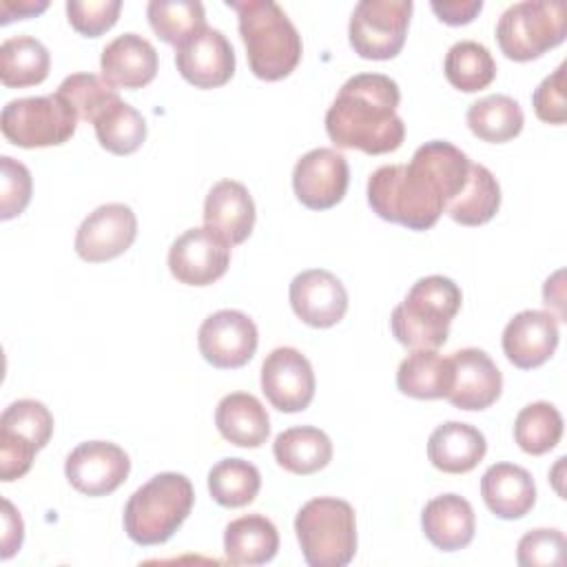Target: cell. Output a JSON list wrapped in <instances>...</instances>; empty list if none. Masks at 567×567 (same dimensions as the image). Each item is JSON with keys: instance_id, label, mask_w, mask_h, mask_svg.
<instances>
[{"instance_id": "obj_45", "label": "cell", "mask_w": 567, "mask_h": 567, "mask_svg": "<svg viewBox=\"0 0 567 567\" xmlns=\"http://www.w3.org/2000/svg\"><path fill=\"white\" fill-rule=\"evenodd\" d=\"M24 538V523L11 501L2 498V538H0V558L7 560L20 551Z\"/></svg>"}, {"instance_id": "obj_34", "label": "cell", "mask_w": 567, "mask_h": 567, "mask_svg": "<svg viewBox=\"0 0 567 567\" xmlns=\"http://www.w3.org/2000/svg\"><path fill=\"white\" fill-rule=\"evenodd\" d=\"M259 487V470L244 458H221L208 472V492L221 507H244L252 503Z\"/></svg>"}, {"instance_id": "obj_29", "label": "cell", "mask_w": 567, "mask_h": 567, "mask_svg": "<svg viewBox=\"0 0 567 567\" xmlns=\"http://www.w3.org/2000/svg\"><path fill=\"white\" fill-rule=\"evenodd\" d=\"M51 69L49 49L33 35L7 38L0 44V80L4 86L22 89L47 80Z\"/></svg>"}, {"instance_id": "obj_39", "label": "cell", "mask_w": 567, "mask_h": 567, "mask_svg": "<svg viewBox=\"0 0 567 567\" xmlns=\"http://www.w3.org/2000/svg\"><path fill=\"white\" fill-rule=\"evenodd\" d=\"M565 534L560 529L538 527L527 532L516 547L520 567H560L565 563Z\"/></svg>"}, {"instance_id": "obj_2", "label": "cell", "mask_w": 567, "mask_h": 567, "mask_svg": "<svg viewBox=\"0 0 567 567\" xmlns=\"http://www.w3.org/2000/svg\"><path fill=\"white\" fill-rule=\"evenodd\" d=\"M399 84L383 73H359L343 82L326 113V133L339 148L368 155L392 153L403 144L405 124L396 115Z\"/></svg>"}, {"instance_id": "obj_35", "label": "cell", "mask_w": 567, "mask_h": 567, "mask_svg": "<svg viewBox=\"0 0 567 567\" xmlns=\"http://www.w3.org/2000/svg\"><path fill=\"white\" fill-rule=\"evenodd\" d=\"M146 18L157 38L173 47H179L206 27L204 4L197 0H151Z\"/></svg>"}, {"instance_id": "obj_14", "label": "cell", "mask_w": 567, "mask_h": 567, "mask_svg": "<svg viewBox=\"0 0 567 567\" xmlns=\"http://www.w3.org/2000/svg\"><path fill=\"white\" fill-rule=\"evenodd\" d=\"M315 370L297 348H275L261 363V392L279 412L306 410L315 396Z\"/></svg>"}, {"instance_id": "obj_38", "label": "cell", "mask_w": 567, "mask_h": 567, "mask_svg": "<svg viewBox=\"0 0 567 567\" xmlns=\"http://www.w3.org/2000/svg\"><path fill=\"white\" fill-rule=\"evenodd\" d=\"M55 93H60L73 106L80 120L91 124L104 106L120 97L115 86H111L102 75L95 73H73L62 80Z\"/></svg>"}, {"instance_id": "obj_33", "label": "cell", "mask_w": 567, "mask_h": 567, "mask_svg": "<svg viewBox=\"0 0 567 567\" xmlns=\"http://www.w3.org/2000/svg\"><path fill=\"white\" fill-rule=\"evenodd\" d=\"M443 71L454 89L476 93L489 86L496 78V62L485 44L476 40H461L447 49Z\"/></svg>"}, {"instance_id": "obj_12", "label": "cell", "mask_w": 567, "mask_h": 567, "mask_svg": "<svg viewBox=\"0 0 567 567\" xmlns=\"http://www.w3.org/2000/svg\"><path fill=\"white\" fill-rule=\"evenodd\" d=\"M137 237V217L131 206L111 202L89 213L75 233V252L89 261L100 264L124 255Z\"/></svg>"}, {"instance_id": "obj_5", "label": "cell", "mask_w": 567, "mask_h": 567, "mask_svg": "<svg viewBox=\"0 0 567 567\" xmlns=\"http://www.w3.org/2000/svg\"><path fill=\"white\" fill-rule=\"evenodd\" d=\"M193 503L195 492L184 474H155L128 496L124 505V532L137 545H162L188 518Z\"/></svg>"}, {"instance_id": "obj_4", "label": "cell", "mask_w": 567, "mask_h": 567, "mask_svg": "<svg viewBox=\"0 0 567 567\" xmlns=\"http://www.w3.org/2000/svg\"><path fill=\"white\" fill-rule=\"evenodd\" d=\"M461 301V288L450 277L427 275L416 279L390 315L394 339L410 350H439L447 341Z\"/></svg>"}, {"instance_id": "obj_7", "label": "cell", "mask_w": 567, "mask_h": 567, "mask_svg": "<svg viewBox=\"0 0 567 567\" xmlns=\"http://www.w3.org/2000/svg\"><path fill=\"white\" fill-rule=\"evenodd\" d=\"M567 35V7L549 0H523L496 22V42L505 58L529 62L558 47Z\"/></svg>"}, {"instance_id": "obj_1", "label": "cell", "mask_w": 567, "mask_h": 567, "mask_svg": "<svg viewBox=\"0 0 567 567\" xmlns=\"http://www.w3.org/2000/svg\"><path fill=\"white\" fill-rule=\"evenodd\" d=\"M470 157L445 140L421 144L410 164H385L368 177V204L385 221L427 230L463 190Z\"/></svg>"}, {"instance_id": "obj_17", "label": "cell", "mask_w": 567, "mask_h": 567, "mask_svg": "<svg viewBox=\"0 0 567 567\" xmlns=\"http://www.w3.org/2000/svg\"><path fill=\"white\" fill-rule=\"evenodd\" d=\"M295 315L310 328H332L348 310V290L337 275L323 268L299 272L288 290Z\"/></svg>"}, {"instance_id": "obj_13", "label": "cell", "mask_w": 567, "mask_h": 567, "mask_svg": "<svg viewBox=\"0 0 567 567\" xmlns=\"http://www.w3.org/2000/svg\"><path fill=\"white\" fill-rule=\"evenodd\" d=\"M131 472L128 454L111 441L80 443L64 461V476L73 489L86 496L115 492Z\"/></svg>"}, {"instance_id": "obj_32", "label": "cell", "mask_w": 567, "mask_h": 567, "mask_svg": "<svg viewBox=\"0 0 567 567\" xmlns=\"http://www.w3.org/2000/svg\"><path fill=\"white\" fill-rule=\"evenodd\" d=\"M100 146L113 155H131L146 140V120L122 97H115L93 120Z\"/></svg>"}, {"instance_id": "obj_16", "label": "cell", "mask_w": 567, "mask_h": 567, "mask_svg": "<svg viewBox=\"0 0 567 567\" xmlns=\"http://www.w3.org/2000/svg\"><path fill=\"white\" fill-rule=\"evenodd\" d=\"M175 64L188 84L197 89H217L235 73V51L219 29L204 27L175 47Z\"/></svg>"}, {"instance_id": "obj_10", "label": "cell", "mask_w": 567, "mask_h": 567, "mask_svg": "<svg viewBox=\"0 0 567 567\" xmlns=\"http://www.w3.org/2000/svg\"><path fill=\"white\" fill-rule=\"evenodd\" d=\"M230 266V244L208 226L184 230L168 248V270L186 286H210Z\"/></svg>"}, {"instance_id": "obj_31", "label": "cell", "mask_w": 567, "mask_h": 567, "mask_svg": "<svg viewBox=\"0 0 567 567\" xmlns=\"http://www.w3.org/2000/svg\"><path fill=\"white\" fill-rule=\"evenodd\" d=\"M501 208V186L492 171L483 164H474L470 168V177L463 190L447 204L445 213L463 226H483L487 224Z\"/></svg>"}, {"instance_id": "obj_30", "label": "cell", "mask_w": 567, "mask_h": 567, "mask_svg": "<svg viewBox=\"0 0 567 567\" xmlns=\"http://www.w3.org/2000/svg\"><path fill=\"white\" fill-rule=\"evenodd\" d=\"M467 126L470 131L489 144H503L514 140L525 124V115L520 104L503 93L485 95L470 104L467 109Z\"/></svg>"}, {"instance_id": "obj_27", "label": "cell", "mask_w": 567, "mask_h": 567, "mask_svg": "<svg viewBox=\"0 0 567 567\" xmlns=\"http://www.w3.org/2000/svg\"><path fill=\"white\" fill-rule=\"evenodd\" d=\"M272 454L279 467H284L286 472L308 476L330 463L332 441L319 427L297 425L277 434L272 443Z\"/></svg>"}, {"instance_id": "obj_23", "label": "cell", "mask_w": 567, "mask_h": 567, "mask_svg": "<svg viewBox=\"0 0 567 567\" xmlns=\"http://www.w3.org/2000/svg\"><path fill=\"white\" fill-rule=\"evenodd\" d=\"M421 529L425 538L441 551H458L467 547L476 532V516L458 494H441L425 503L421 512Z\"/></svg>"}, {"instance_id": "obj_40", "label": "cell", "mask_w": 567, "mask_h": 567, "mask_svg": "<svg viewBox=\"0 0 567 567\" xmlns=\"http://www.w3.org/2000/svg\"><path fill=\"white\" fill-rule=\"evenodd\" d=\"M31 188L33 179L29 168L9 157H0V219H13L18 217L27 204L31 202Z\"/></svg>"}, {"instance_id": "obj_21", "label": "cell", "mask_w": 567, "mask_h": 567, "mask_svg": "<svg viewBox=\"0 0 567 567\" xmlns=\"http://www.w3.org/2000/svg\"><path fill=\"white\" fill-rule=\"evenodd\" d=\"M255 202L237 179L217 182L204 202V226L219 233L230 246L244 244L255 228Z\"/></svg>"}, {"instance_id": "obj_24", "label": "cell", "mask_w": 567, "mask_h": 567, "mask_svg": "<svg viewBox=\"0 0 567 567\" xmlns=\"http://www.w3.org/2000/svg\"><path fill=\"white\" fill-rule=\"evenodd\" d=\"M487 452L483 432L470 423H441L427 439L430 463L445 474H465L474 470Z\"/></svg>"}, {"instance_id": "obj_19", "label": "cell", "mask_w": 567, "mask_h": 567, "mask_svg": "<svg viewBox=\"0 0 567 567\" xmlns=\"http://www.w3.org/2000/svg\"><path fill=\"white\" fill-rule=\"evenodd\" d=\"M558 319L545 310H523L503 330V352L520 370L543 365L558 346Z\"/></svg>"}, {"instance_id": "obj_18", "label": "cell", "mask_w": 567, "mask_h": 567, "mask_svg": "<svg viewBox=\"0 0 567 567\" xmlns=\"http://www.w3.org/2000/svg\"><path fill=\"white\" fill-rule=\"evenodd\" d=\"M452 385L447 401L458 410H485L501 396L503 374L485 350L463 348L452 352Z\"/></svg>"}, {"instance_id": "obj_37", "label": "cell", "mask_w": 567, "mask_h": 567, "mask_svg": "<svg viewBox=\"0 0 567 567\" xmlns=\"http://www.w3.org/2000/svg\"><path fill=\"white\" fill-rule=\"evenodd\" d=\"M0 432L42 450L53 434V414L42 401L20 399L4 408L0 416Z\"/></svg>"}, {"instance_id": "obj_15", "label": "cell", "mask_w": 567, "mask_h": 567, "mask_svg": "<svg viewBox=\"0 0 567 567\" xmlns=\"http://www.w3.org/2000/svg\"><path fill=\"white\" fill-rule=\"evenodd\" d=\"M350 182L348 159L334 148H312L292 168V190L310 210L337 206Z\"/></svg>"}, {"instance_id": "obj_26", "label": "cell", "mask_w": 567, "mask_h": 567, "mask_svg": "<svg viewBox=\"0 0 567 567\" xmlns=\"http://www.w3.org/2000/svg\"><path fill=\"white\" fill-rule=\"evenodd\" d=\"M279 549L275 523L261 514H246L224 529V551L233 565H264Z\"/></svg>"}, {"instance_id": "obj_36", "label": "cell", "mask_w": 567, "mask_h": 567, "mask_svg": "<svg viewBox=\"0 0 567 567\" xmlns=\"http://www.w3.org/2000/svg\"><path fill=\"white\" fill-rule=\"evenodd\" d=\"M563 436V416L556 405L536 401L525 405L514 421V441L525 454L540 456L558 445Z\"/></svg>"}, {"instance_id": "obj_9", "label": "cell", "mask_w": 567, "mask_h": 567, "mask_svg": "<svg viewBox=\"0 0 567 567\" xmlns=\"http://www.w3.org/2000/svg\"><path fill=\"white\" fill-rule=\"evenodd\" d=\"M412 0H361L348 24L350 47L365 60L394 58L408 35Z\"/></svg>"}, {"instance_id": "obj_43", "label": "cell", "mask_w": 567, "mask_h": 567, "mask_svg": "<svg viewBox=\"0 0 567 567\" xmlns=\"http://www.w3.org/2000/svg\"><path fill=\"white\" fill-rule=\"evenodd\" d=\"M35 452V445L0 432V478L4 483L22 478L31 470Z\"/></svg>"}, {"instance_id": "obj_41", "label": "cell", "mask_w": 567, "mask_h": 567, "mask_svg": "<svg viewBox=\"0 0 567 567\" xmlns=\"http://www.w3.org/2000/svg\"><path fill=\"white\" fill-rule=\"evenodd\" d=\"M120 0H69L66 16L69 24L86 38H97L109 31L120 16Z\"/></svg>"}, {"instance_id": "obj_25", "label": "cell", "mask_w": 567, "mask_h": 567, "mask_svg": "<svg viewBox=\"0 0 567 567\" xmlns=\"http://www.w3.org/2000/svg\"><path fill=\"white\" fill-rule=\"evenodd\" d=\"M219 434L239 447H259L270 434V419L261 401L248 392L221 396L215 410Z\"/></svg>"}, {"instance_id": "obj_11", "label": "cell", "mask_w": 567, "mask_h": 567, "mask_svg": "<svg viewBox=\"0 0 567 567\" xmlns=\"http://www.w3.org/2000/svg\"><path fill=\"white\" fill-rule=\"evenodd\" d=\"M257 343V326L241 310H217L202 321L197 332L202 357L221 370L246 365L255 357Z\"/></svg>"}, {"instance_id": "obj_28", "label": "cell", "mask_w": 567, "mask_h": 567, "mask_svg": "<svg viewBox=\"0 0 567 567\" xmlns=\"http://www.w3.org/2000/svg\"><path fill=\"white\" fill-rule=\"evenodd\" d=\"M452 385L450 357L436 350H412L396 370V388L412 399H445Z\"/></svg>"}, {"instance_id": "obj_6", "label": "cell", "mask_w": 567, "mask_h": 567, "mask_svg": "<svg viewBox=\"0 0 567 567\" xmlns=\"http://www.w3.org/2000/svg\"><path fill=\"white\" fill-rule=\"evenodd\" d=\"M295 534L310 567H346L357 554V518L348 501L310 498L295 516Z\"/></svg>"}, {"instance_id": "obj_22", "label": "cell", "mask_w": 567, "mask_h": 567, "mask_svg": "<svg viewBox=\"0 0 567 567\" xmlns=\"http://www.w3.org/2000/svg\"><path fill=\"white\" fill-rule=\"evenodd\" d=\"M481 496L494 516L516 520L532 512L536 503V485L525 467L494 463L481 476Z\"/></svg>"}, {"instance_id": "obj_20", "label": "cell", "mask_w": 567, "mask_h": 567, "mask_svg": "<svg viewBox=\"0 0 567 567\" xmlns=\"http://www.w3.org/2000/svg\"><path fill=\"white\" fill-rule=\"evenodd\" d=\"M102 78L111 86L142 89L157 75V51L140 33H122L100 55Z\"/></svg>"}, {"instance_id": "obj_46", "label": "cell", "mask_w": 567, "mask_h": 567, "mask_svg": "<svg viewBox=\"0 0 567 567\" xmlns=\"http://www.w3.org/2000/svg\"><path fill=\"white\" fill-rule=\"evenodd\" d=\"M47 7L49 0H0V24L40 16Z\"/></svg>"}, {"instance_id": "obj_44", "label": "cell", "mask_w": 567, "mask_h": 567, "mask_svg": "<svg viewBox=\"0 0 567 567\" xmlns=\"http://www.w3.org/2000/svg\"><path fill=\"white\" fill-rule=\"evenodd\" d=\"M430 9L436 13V18L445 24L452 27H461L472 22L481 9H483V0H432Z\"/></svg>"}, {"instance_id": "obj_8", "label": "cell", "mask_w": 567, "mask_h": 567, "mask_svg": "<svg viewBox=\"0 0 567 567\" xmlns=\"http://www.w3.org/2000/svg\"><path fill=\"white\" fill-rule=\"evenodd\" d=\"M78 120L73 106L60 93H51L7 102L0 115V128L13 146L44 148L69 142Z\"/></svg>"}, {"instance_id": "obj_3", "label": "cell", "mask_w": 567, "mask_h": 567, "mask_svg": "<svg viewBox=\"0 0 567 567\" xmlns=\"http://www.w3.org/2000/svg\"><path fill=\"white\" fill-rule=\"evenodd\" d=\"M226 7L237 11L250 71L266 82L288 78L301 60L303 44L286 11L272 0H226Z\"/></svg>"}, {"instance_id": "obj_42", "label": "cell", "mask_w": 567, "mask_h": 567, "mask_svg": "<svg viewBox=\"0 0 567 567\" xmlns=\"http://www.w3.org/2000/svg\"><path fill=\"white\" fill-rule=\"evenodd\" d=\"M565 69L567 64H558V69L547 75L532 95L534 113L540 122L547 124H565L567 120V102H565Z\"/></svg>"}]
</instances>
